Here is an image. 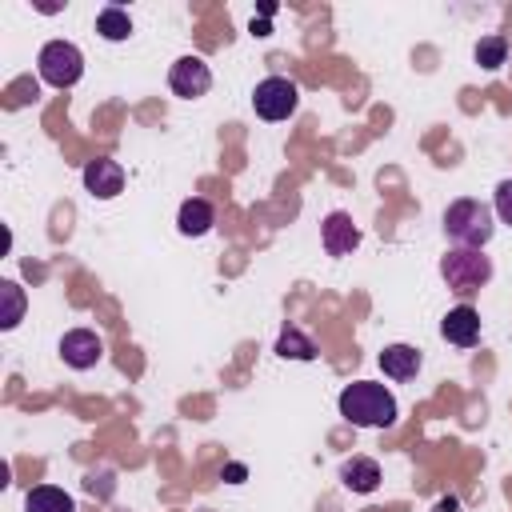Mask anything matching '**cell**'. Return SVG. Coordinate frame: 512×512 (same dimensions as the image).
Masks as SVG:
<instances>
[{
  "instance_id": "1",
  "label": "cell",
  "mask_w": 512,
  "mask_h": 512,
  "mask_svg": "<svg viewBox=\"0 0 512 512\" xmlns=\"http://www.w3.org/2000/svg\"><path fill=\"white\" fill-rule=\"evenodd\" d=\"M340 416L356 428H392L396 424V396L384 384L356 380L340 392Z\"/></svg>"
},
{
  "instance_id": "2",
  "label": "cell",
  "mask_w": 512,
  "mask_h": 512,
  "mask_svg": "<svg viewBox=\"0 0 512 512\" xmlns=\"http://www.w3.org/2000/svg\"><path fill=\"white\" fill-rule=\"evenodd\" d=\"M444 232L460 248H484L492 240V232H496V212L484 200H472V196L452 200L444 208Z\"/></svg>"
},
{
  "instance_id": "3",
  "label": "cell",
  "mask_w": 512,
  "mask_h": 512,
  "mask_svg": "<svg viewBox=\"0 0 512 512\" xmlns=\"http://www.w3.org/2000/svg\"><path fill=\"white\" fill-rule=\"evenodd\" d=\"M440 272H444L448 288L468 300V296H476L492 280V260L480 248H456V252H448L440 260Z\"/></svg>"
},
{
  "instance_id": "4",
  "label": "cell",
  "mask_w": 512,
  "mask_h": 512,
  "mask_svg": "<svg viewBox=\"0 0 512 512\" xmlns=\"http://www.w3.org/2000/svg\"><path fill=\"white\" fill-rule=\"evenodd\" d=\"M36 72H40V80L52 84V88H72V84L84 76V56H80V48L68 44V40H48V44L40 48V56H36Z\"/></svg>"
},
{
  "instance_id": "5",
  "label": "cell",
  "mask_w": 512,
  "mask_h": 512,
  "mask_svg": "<svg viewBox=\"0 0 512 512\" xmlns=\"http://www.w3.org/2000/svg\"><path fill=\"white\" fill-rule=\"evenodd\" d=\"M300 104V88L288 76H268L252 88V108L260 120H288Z\"/></svg>"
},
{
  "instance_id": "6",
  "label": "cell",
  "mask_w": 512,
  "mask_h": 512,
  "mask_svg": "<svg viewBox=\"0 0 512 512\" xmlns=\"http://www.w3.org/2000/svg\"><path fill=\"white\" fill-rule=\"evenodd\" d=\"M168 88H172L180 100H200V96L212 88V68H208L200 56H180V60L168 68Z\"/></svg>"
},
{
  "instance_id": "7",
  "label": "cell",
  "mask_w": 512,
  "mask_h": 512,
  "mask_svg": "<svg viewBox=\"0 0 512 512\" xmlns=\"http://www.w3.org/2000/svg\"><path fill=\"white\" fill-rule=\"evenodd\" d=\"M60 356H64L68 368L84 372V368H96V364H100L104 344H100V336H96L92 328H72V332L60 336Z\"/></svg>"
},
{
  "instance_id": "8",
  "label": "cell",
  "mask_w": 512,
  "mask_h": 512,
  "mask_svg": "<svg viewBox=\"0 0 512 512\" xmlns=\"http://www.w3.org/2000/svg\"><path fill=\"white\" fill-rule=\"evenodd\" d=\"M320 240H324L328 256H348L360 244V228H356V220L348 212H328L324 224H320Z\"/></svg>"
},
{
  "instance_id": "9",
  "label": "cell",
  "mask_w": 512,
  "mask_h": 512,
  "mask_svg": "<svg viewBox=\"0 0 512 512\" xmlns=\"http://www.w3.org/2000/svg\"><path fill=\"white\" fill-rule=\"evenodd\" d=\"M440 336L456 348H472L480 340V312L472 304H456L444 320H440Z\"/></svg>"
},
{
  "instance_id": "10",
  "label": "cell",
  "mask_w": 512,
  "mask_h": 512,
  "mask_svg": "<svg viewBox=\"0 0 512 512\" xmlns=\"http://www.w3.org/2000/svg\"><path fill=\"white\" fill-rule=\"evenodd\" d=\"M84 188H88L96 200H112V196H120V188H124V168H120L116 160L100 156V160H92V164L84 168Z\"/></svg>"
},
{
  "instance_id": "11",
  "label": "cell",
  "mask_w": 512,
  "mask_h": 512,
  "mask_svg": "<svg viewBox=\"0 0 512 512\" xmlns=\"http://www.w3.org/2000/svg\"><path fill=\"white\" fill-rule=\"evenodd\" d=\"M420 364H424V356L412 344H388L380 352V368H384L388 380H412L420 372Z\"/></svg>"
},
{
  "instance_id": "12",
  "label": "cell",
  "mask_w": 512,
  "mask_h": 512,
  "mask_svg": "<svg viewBox=\"0 0 512 512\" xmlns=\"http://www.w3.org/2000/svg\"><path fill=\"white\" fill-rule=\"evenodd\" d=\"M212 224H216V212H212V204H208L204 196L184 200L180 212H176V228H180V236H204V232H212Z\"/></svg>"
},
{
  "instance_id": "13",
  "label": "cell",
  "mask_w": 512,
  "mask_h": 512,
  "mask_svg": "<svg viewBox=\"0 0 512 512\" xmlns=\"http://www.w3.org/2000/svg\"><path fill=\"white\" fill-rule=\"evenodd\" d=\"M340 480H344V488L368 496V492H376V484H380V464L368 460V456H352V460H344Z\"/></svg>"
},
{
  "instance_id": "14",
  "label": "cell",
  "mask_w": 512,
  "mask_h": 512,
  "mask_svg": "<svg viewBox=\"0 0 512 512\" xmlns=\"http://www.w3.org/2000/svg\"><path fill=\"white\" fill-rule=\"evenodd\" d=\"M24 512H76V500L64 492V488H52V484H40L24 496Z\"/></svg>"
},
{
  "instance_id": "15",
  "label": "cell",
  "mask_w": 512,
  "mask_h": 512,
  "mask_svg": "<svg viewBox=\"0 0 512 512\" xmlns=\"http://www.w3.org/2000/svg\"><path fill=\"white\" fill-rule=\"evenodd\" d=\"M96 32L104 36V40H128L132 36V16L124 12V8H116V4H108V8H100L96 12Z\"/></svg>"
},
{
  "instance_id": "16",
  "label": "cell",
  "mask_w": 512,
  "mask_h": 512,
  "mask_svg": "<svg viewBox=\"0 0 512 512\" xmlns=\"http://www.w3.org/2000/svg\"><path fill=\"white\" fill-rule=\"evenodd\" d=\"M276 356H284V360H312L316 356V344L300 332V328H284L280 336H276Z\"/></svg>"
},
{
  "instance_id": "17",
  "label": "cell",
  "mask_w": 512,
  "mask_h": 512,
  "mask_svg": "<svg viewBox=\"0 0 512 512\" xmlns=\"http://www.w3.org/2000/svg\"><path fill=\"white\" fill-rule=\"evenodd\" d=\"M472 56H476V64H480V68L496 72V68L508 60V40H504V36H496V32H492V36H480V44H476V52H472Z\"/></svg>"
},
{
  "instance_id": "18",
  "label": "cell",
  "mask_w": 512,
  "mask_h": 512,
  "mask_svg": "<svg viewBox=\"0 0 512 512\" xmlns=\"http://www.w3.org/2000/svg\"><path fill=\"white\" fill-rule=\"evenodd\" d=\"M0 296H4L0 328L8 332V328H16V324H20V316H24V288H20L16 280H4V284H0Z\"/></svg>"
},
{
  "instance_id": "19",
  "label": "cell",
  "mask_w": 512,
  "mask_h": 512,
  "mask_svg": "<svg viewBox=\"0 0 512 512\" xmlns=\"http://www.w3.org/2000/svg\"><path fill=\"white\" fill-rule=\"evenodd\" d=\"M492 212H496L504 224H512V176L496 184V200H492Z\"/></svg>"
},
{
  "instance_id": "20",
  "label": "cell",
  "mask_w": 512,
  "mask_h": 512,
  "mask_svg": "<svg viewBox=\"0 0 512 512\" xmlns=\"http://www.w3.org/2000/svg\"><path fill=\"white\" fill-rule=\"evenodd\" d=\"M220 476H224L228 484H240V480H244V464H228V468H224Z\"/></svg>"
},
{
  "instance_id": "21",
  "label": "cell",
  "mask_w": 512,
  "mask_h": 512,
  "mask_svg": "<svg viewBox=\"0 0 512 512\" xmlns=\"http://www.w3.org/2000/svg\"><path fill=\"white\" fill-rule=\"evenodd\" d=\"M272 28H268V20H252V36H268Z\"/></svg>"
}]
</instances>
